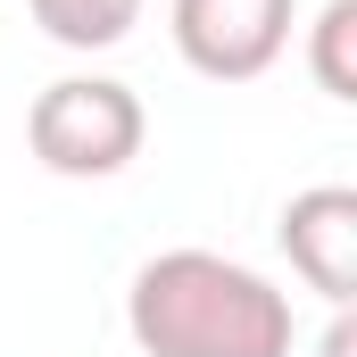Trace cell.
Masks as SVG:
<instances>
[{
	"instance_id": "cell-5",
	"label": "cell",
	"mask_w": 357,
	"mask_h": 357,
	"mask_svg": "<svg viewBox=\"0 0 357 357\" xmlns=\"http://www.w3.org/2000/svg\"><path fill=\"white\" fill-rule=\"evenodd\" d=\"M25 8L59 50H116L142 25V0H25Z\"/></svg>"
},
{
	"instance_id": "cell-4",
	"label": "cell",
	"mask_w": 357,
	"mask_h": 357,
	"mask_svg": "<svg viewBox=\"0 0 357 357\" xmlns=\"http://www.w3.org/2000/svg\"><path fill=\"white\" fill-rule=\"evenodd\" d=\"M282 258L307 291L349 307V291H357V191L349 183H316L282 208Z\"/></svg>"
},
{
	"instance_id": "cell-1",
	"label": "cell",
	"mask_w": 357,
	"mask_h": 357,
	"mask_svg": "<svg viewBox=\"0 0 357 357\" xmlns=\"http://www.w3.org/2000/svg\"><path fill=\"white\" fill-rule=\"evenodd\" d=\"M142 357H291V291L225 250H158L125 291Z\"/></svg>"
},
{
	"instance_id": "cell-6",
	"label": "cell",
	"mask_w": 357,
	"mask_h": 357,
	"mask_svg": "<svg viewBox=\"0 0 357 357\" xmlns=\"http://www.w3.org/2000/svg\"><path fill=\"white\" fill-rule=\"evenodd\" d=\"M307 75L324 100H357V0H324L307 25Z\"/></svg>"
},
{
	"instance_id": "cell-2",
	"label": "cell",
	"mask_w": 357,
	"mask_h": 357,
	"mask_svg": "<svg viewBox=\"0 0 357 357\" xmlns=\"http://www.w3.org/2000/svg\"><path fill=\"white\" fill-rule=\"evenodd\" d=\"M150 142V108L142 91L116 84V75H59V84L33 91L25 108V150L67 183H108L125 175Z\"/></svg>"
},
{
	"instance_id": "cell-3",
	"label": "cell",
	"mask_w": 357,
	"mask_h": 357,
	"mask_svg": "<svg viewBox=\"0 0 357 357\" xmlns=\"http://www.w3.org/2000/svg\"><path fill=\"white\" fill-rule=\"evenodd\" d=\"M183 67L208 84H258L291 50V0H167Z\"/></svg>"
},
{
	"instance_id": "cell-7",
	"label": "cell",
	"mask_w": 357,
	"mask_h": 357,
	"mask_svg": "<svg viewBox=\"0 0 357 357\" xmlns=\"http://www.w3.org/2000/svg\"><path fill=\"white\" fill-rule=\"evenodd\" d=\"M357 349V324H349V307H341V316H333V333H324V349L316 357H349Z\"/></svg>"
}]
</instances>
